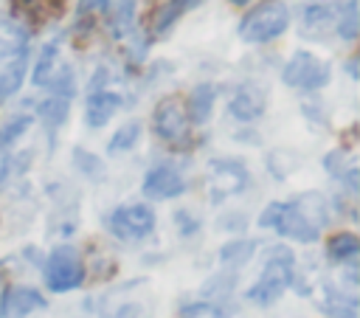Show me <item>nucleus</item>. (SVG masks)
Wrapping results in <instances>:
<instances>
[{"label": "nucleus", "mask_w": 360, "mask_h": 318, "mask_svg": "<svg viewBox=\"0 0 360 318\" xmlns=\"http://www.w3.org/2000/svg\"><path fill=\"white\" fill-rule=\"evenodd\" d=\"M326 222H329V205H326L323 194L304 191L292 203H281V211H278L273 231H278L281 236H287L292 242L309 245L321 236Z\"/></svg>", "instance_id": "nucleus-1"}, {"label": "nucleus", "mask_w": 360, "mask_h": 318, "mask_svg": "<svg viewBox=\"0 0 360 318\" xmlns=\"http://www.w3.org/2000/svg\"><path fill=\"white\" fill-rule=\"evenodd\" d=\"M295 279V256L287 245H273L267 259H264V267L259 273V279L248 287V301H256L262 307L278 301L284 295V290L292 284Z\"/></svg>", "instance_id": "nucleus-2"}, {"label": "nucleus", "mask_w": 360, "mask_h": 318, "mask_svg": "<svg viewBox=\"0 0 360 318\" xmlns=\"http://www.w3.org/2000/svg\"><path fill=\"white\" fill-rule=\"evenodd\" d=\"M42 276L51 293H70L84 281V262L73 245H56L42 265Z\"/></svg>", "instance_id": "nucleus-3"}, {"label": "nucleus", "mask_w": 360, "mask_h": 318, "mask_svg": "<svg viewBox=\"0 0 360 318\" xmlns=\"http://www.w3.org/2000/svg\"><path fill=\"white\" fill-rule=\"evenodd\" d=\"M290 25V11L284 3L278 0H267L262 6H256L253 11H248L239 23V37L245 42H270L278 34H284Z\"/></svg>", "instance_id": "nucleus-4"}, {"label": "nucleus", "mask_w": 360, "mask_h": 318, "mask_svg": "<svg viewBox=\"0 0 360 318\" xmlns=\"http://www.w3.org/2000/svg\"><path fill=\"white\" fill-rule=\"evenodd\" d=\"M281 82L295 90H321L329 84V65L309 51H295L281 70Z\"/></svg>", "instance_id": "nucleus-5"}, {"label": "nucleus", "mask_w": 360, "mask_h": 318, "mask_svg": "<svg viewBox=\"0 0 360 318\" xmlns=\"http://www.w3.org/2000/svg\"><path fill=\"white\" fill-rule=\"evenodd\" d=\"M104 225H107V231L115 239L132 242V239H143L146 234H152L155 214L143 203H129V205H118L115 211H110L107 220H104Z\"/></svg>", "instance_id": "nucleus-6"}, {"label": "nucleus", "mask_w": 360, "mask_h": 318, "mask_svg": "<svg viewBox=\"0 0 360 318\" xmlns=\"http://www.w3.org/2000/svg\"><path fill=\"white\" fill-rule=\"evenodd\" d=\"M248 180H250V174H248L242 160H236V158L211 160V166H208V197L214 203H219L231 194H239L248 186Z\"/></svg>", "instance_id": "nucleus-7"}, {"label": "nucleus", "mask_w": 360, "mask_h": 318, "mask_svg": "<svg viewBox=\"0 0 360 318\" xmlns=\"http://www.w3.org/2000/svg\"><path fill=\"white\" fill-rule=\"evenodd\" d=\"M152 124H155V135L163 138L166 144H180L188 138V113L177 96H166L158 101Z\"/></svg>", "instance_id": "nucleus-8"}, {"label": "nucleus", "mask_w": 360, "mask_h": 318, "mask_svg": "<svg viewBox=\"0 0 360 318\" xmlns=\"http://www.w3.org/2000/svg\"><path fill=\"white\" fill-rule=\"evenodd\" d=\"M183 189H186V180L180 177L177 169H172L166 163L149 169L143 177V197H149V200H172V197L183 194Z\"/></svg>", "instance_id": "nucleus-9"}, {"label": "nucleus", "mask_w": 360, "mask_h": 318, "mask_svg": "<svg viewBox=\"0 0 360 318\" xmlns=\"http://www.w3.org/2000/svg\"><path fill=\"white\" fill-rule=\"evenodd\" d=\"M0 298V318H28L31 312L45 310V295L34 287H8Z\"/></svg>", "instance_id": "nucleus-10"}, {"label": "nucleus", "mask_w": 360, "mask_h": 318, "mask_svg": "<svg viewBox=\"0 0 360 318\" xmlns=\"http://www.w3.org/2000/svg\"><path fill=\"white\" fill-rule=\"evenodd\" d=\"M264 104H267V93L259 87V84H242L231 101H228V113L236 118V121H253L264 113Z\"/></svg>", "instance_id": "nucleus-11"}, {"label": "nucleus", "mask_w": 360, "mask_h": 318, "mask_svg": "<svg viewBox=\"0 0 360 318\" xmlns=\"http://www.w3.org/2000/svg\"><path fill=\"white\" fill-rule=\"evenodd\" d=\"M121 107V96L118 93H110V90H93L90 98H87V110H84V121L87 127L98 129L104 127Z\"/></svg>", "instance_id": "nucleus-12"}, {"label": "nucleus", "mask_w": 360, "mask_h": 318, "mask_svg": "<svg viewBox=\"0 0 360 318\" xmlns=\"http://www.w3.org/2000/svg\"><path fill=\"white\" fill-rule=\"evenodd\" d=\"M335 31V8L326 3H309L301 11V34L304 37H326Z\"/></svg>", "instance_id": "nucleus-13"}, {"label": "nucleus", "mask_w": 360, "mask_h": 318, "mask_svg": "<svg viewBox=\"0 0 360 318\" xmlns=\"http://www.w3.org/2000/svg\"><path fill=\"white\" fill-rule=\"evenodd\" d=\"M25 48H28V31L8 17H0V59L20 56L25 53Z\"/></svg>", "instance_id": "nucleus-14"}, {"label": "nucleus", "mask_w": 360, "mask_h": 318, "mask_svg": "<svg viewBox=\"0 0 360 318\" xmlns=\"http://www.w3.org/2000/svg\"><path fill=\"white\" fill-rule=\"evenodd\" d=\"M214 101H217V87L214 84H197L188 96V104H186V113H188V121L194 124H205L211 118V110H214Z\"/></svg>", "instance_id": "nucleus-15"}, {"label": "nucleus", "mask_w": 360, "mask_h": 318, "mask_svg": "<svg viewBox=\"0 0 360 318\" xmlns=\"http://www.w3.org/2000/svg\"><path fill=\"white\" fill-rule=\"evenodd\" d=\"M321 307L329 318H357V298L352 293H343L335 287H323Z\"/></svg>", "instance_id": "nucleus-16"}, {"label": "nucleus", "mask_w": 360, "mask_h": 318, "mask_svg": "<svg viewBox=\"0 0 360 318\" xmlns=\"http://www.w3.org/2000/svg\"><path fill=\"white\" fill-rule=\"evenodd\" d=\"M37 113H39L42 124H45L51 132H56V129L68 121V115H70V104H68V98H62V96H51V98H45V101H39Z\"/></svg>", "instance_id": "nucleus-17"}, {"label": "nucleus", "mask_w": 360, "mask_h": 318, "mask_svg": "<svg viewBox=\"0 0 360 318\" xmlns=\"http://www.w3.org/2000/svg\"><path fill=\"white\" fill-rule=\"evenodd\" d=\"M22 79H25V53L14 56V62H8L0 70V101L11 98L22 87Z\"/></svg>", "instance_id": "nucleus-18"}, {"label": "nucleus", "mask_w": 360, "mask_h": 318, "mask_svg": "<svg viewBox=\"0 0 360 318\" xmlns=\"http://www.w3.org/2000/svg\"><path fill=\"white\" fill-rule=\"evenodd\" d=\"M256 253V239H233L219 248V262L225 267H242Z\"/></svg>", "instance_id": "nucleus-19"}, {"label": "nucleus", "mask_w": 360, "mask_h": 318, "mask_svg": "<svg viewBox=\"0 0 360 318\" xmlns=\"http://www.w3.org/2000/svg\"><path fill=\"white\" fill-rule=\"evenodd\" d=\"M194 3H200V0H166L158 11H155V20H152V28L158 31V34H163V31H169L177 20H180V14L186 11V8H191Z\"/></svg>", "instance_id": "nucleus-20"}, {"label": "nucleus", "mask_w": 360, "mask_h": 318, "mask_svg": "<svg viewBox=\"0 0 360 318\" xmlns=\"http://www.w3.org/2000/svg\"><path fill=\"white\" fill-rule=\"evenodd\" d=\"M335 31L343 39H354L360 31V14H357V0H346L338 11H335Z\"/></svg>", "instance_id": "nucleus-21"}, {"label": "nucleus", "mask_w": 360, "mask_h": 318, "mask_svg": "<svg viewBox=\"0 0 360 318\" xmlns=\"http://www.w3.org/2000/svg\"><path fill=\"white\" fill-rule=\"evenodd\" d=\"M326 250H329V256L335 262H354V256L360 253V239L354 234H349V231H340V234H335L329 239Z\"/></svg>", "instance_id": "nucleus-22"}, {"label": "nucleus", "mask_w": 360, "mask_h": 318, "mask_svg": "<svg viewBox=\"0 0 360 318\" xmlns=\"http://www.w3.org/2000/svg\"><path fill=\"white\" fill-rule=\"evenodd\" d=\"M177 318H231V312L222 304H217L211 298H202V301L183 304L180 312H177Z\"/></svg>", "instance_id": "nucleus-23"}, {"label": "nucleus", "mask_w": 360, "mask_h": 318, "mask_svg": "<svg viewBox=\"0 0 360 318\" xmlns=\"http://www.w3.org/2000/svg\"><path fill=\"white\" fill-rule=\"evenodd\" d=\"M138 138H141V124H138V121H127V124L118 127L115 135L107 141V152H110V155L127 152V149H132V146L138 144Z\"/></svg>", "instance_id": "nucleus-24"}, {"label": "nucleus", "mask_w": 360, "mask_h": 318, "mask_svg": "<svg viewBox=\"0 0 360 318\" xmlns=\"http://www.w3.org/2000/svg\"><path fill=\"white\" fill-rule=\"evenodd\" d=\"M135 20V0H112V14H110V31L121 37L127 28H132Z\"/></svg>", "instance_id": "nucleus-25"}, {"label": "nucleus", "mask_w": 360, "mask_h": 318, "mask_svg": "<svg viewBox=\"0 0 360 318\" xmlns=\"http://www.w3.org/2000/svg\"><path fill=\"white\" fill-rule=\"evenodd\" d=\"M45 87H48L53 96H62V98L70 101V96L76 93V76H73V70H70L68 65H62L56 73H51V76L45 79Z\"/></svg>", "instance_id": "nucleus-26"}, {"label": "nucleus", "mask_w": 360, "mask_h": 318, "mask_svg": "<svg viewBox=\"0 0 360 318\" xmlns=\"http://www.w3.org/2000/svg\"><path fill=\"white\" fill-rule=\"evenodd\" d=\"M73 166H76L82 174H87L90 180H101V177H104V163H101V158H96L93 152H87V149H82V146L73 149Z\"/></svg>", "instance_id": "nucleus-27"}, {"label": "nucleus", "mask_w": 360, "mask_h": 318, "mask_svg": "<svg viewBox=\"0 0 360 318\" xmlns=\"http://www.w3.org/2000/svg\"><path fill=\"white\" fill-rule=\"evenodd\" d=\"M31 115H14L11 121H6L3 127H0V149H6V146H11L14 141H20L25 132H28V127H31Z\"/></svg>", "instance_id": "nucleus-28"}, {"label": "nucleus", "mask_w": 360, "mask_h": 318, "mask_svg": "<svg viewBox=\"0 0 360 318\" xmlns=\"http://www.w3.org/2000/svg\"><path fill=\"white\" fill-rule=\"evenodd\" d=\"M22 11L37 23H45L62 11V0H22Z\"/></svg>", "instance_id": "nucleus-29"}, {"label": "nucleus", "mask_w": 360, "mask_h": 318, "mask_svg": "<svg viewBox=\"0 0 360 318\" xmlns=\"http://www.w3.org/2000/svg\"><path fill=\"white\" fill-rule=\"evenodd\" d=\"M56 53H59V45L56 42H48L37 59V68H34V84H45V79L53 73V65H56Z\"/></svg>", "instance_id": "nucleus-30"}, {"label": "nucleus", "mask_w": 360, "mask_h": 318, "mask_svg": "<svg viewBox=\"0 0 360 318\" xmlns=\"http://www.w3.org/2000/svg\"><path fill=\"white\" fill-rule=\"evenodd\" d=\"M267 166H270V172L276 174V180H284V177H287V172H290V166H295V160H292V155H290V152L276 149V152H270Z\"/></svg>", "instance_id": "nucleus-31"}, {"label": "nucleus", "mask_w": 360, "mask_h": 318, "mask_svg": "<svg viewBox=\"0 0 360 318\" xmlns=\"http://www.w3.org/2000/svg\"><path fill=\"white\" fill-rule=\"evenodd\" d=\"M174 220H177V231H180V234H191V231H197V225H200V222H191L188 211H177Z\"/></svg>", "instance_id": "nucleus-32"}, {"label": "nucleus", "mask_w": 360, "mask_h": 318, "mask_svg": "<svg viewBox=\"0 0 360 318\" xmlns=\"http://www.w3.org/2000/svg\"><path fill=\"white\" fill-rule=\"evenodd\" d=\"M107 8V0H79V14H93V11H101Z\"/></svg>", "instance_id": "nucleus-33"}, {"label": "nucleus", "mask_w": 360, "mask_h": 318, "mask_svg": "<svg viewBox=\"0 0 360 318\" xmlns=\"http://www.w3.org/2000/svg\"><path fill=\"white\" fill-rule=\"evenodd\" d=\"M6 174H8V158H6V155H0V183L6 180Z\"/></svg>", "instance_id": "nucleus-34"}, {"label": "nucleus", "mask_w": 360, "mask_h": 318, "mask_svg": "<svg viewBox=\"0 0 360 318\" xmlns=\"http://www.w3.org/2000/svg\"><path fill=\"white\" fill-rule=\"evenodd\" d=\"M231 3H233V6H248L250 0H231Z\"/></svg>", "instance_id": "nucleus-35"}, {"label": "nucleus", "mask_w": 360, "mask_h": 318, "mask_svg": "<svg viewBox=\"0 0 360 318\" xmlns=\"http://www.w3.org/2000/svg\"><path fill=\"white\" fill-rule=\"evenodd\" d=\"M3 290H6V281H3V276H0V295H3Z\"/></svg>", "instance_id": "nucleus-36"}]
</instances>
